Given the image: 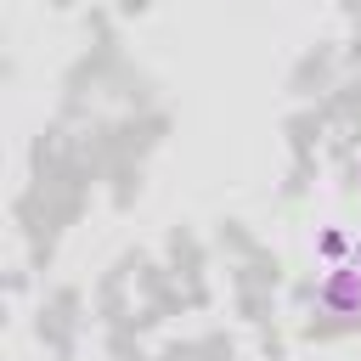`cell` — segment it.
I'll return each instance as SVG.
<instances>
[{"label": "cell", "mask_w": 361, "mask_h": 361, "mask_svg": "<svg viewBox=\"0 0 361 361\" xmlns=\"http://www.w3.org/2000/svg\"><path fill=\"white\" fill-rule=\"evenodd\" d=\"M322 305H327V310H338V316L361 310V271H350V265L327 271V282H322Z\"/></svg>", "instance_id": "obj_1"}]
</instances>
